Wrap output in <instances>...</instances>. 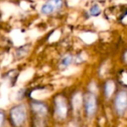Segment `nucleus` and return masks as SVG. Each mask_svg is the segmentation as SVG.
<instances>
[{
  "label": "nucleus",
  "mask_w": 127,
  "mask_h": 127,
  "mask_svg": "<svg viewBox=\"0 0 127 127\" xmlns=\"http://www.w3.org/2000/svg\"><path fill=\"white\" fill-rule=\"evenodd\" d=\"M32 112L34 114V121L35 126H42L41 124L44 120V118L48 114V108L43 103L38 101H32L30 104Z\"/></svg>",
  "instance_id": "1"
},
{
  "label": "nucleus",
  "mask_w": 127,
  "mask_h": 127,
  "mask_svg": "<svg viewBox=\"0 0 127 127\" xmlns=\"http://www.w3.org/2000/svg\"><path fill=\"white\" fill-rule=\"evenodd\" d=\"M55 113L60 119H64L67 115V105L62 98H56L55 99Z\"/></svg>",
  "instance_id": "4"
},
{
  "label": "nucleus",
  "mask_w": 127,
  "mask_h": 127,
  "mask_svg": "<svg viewBox=\"0 0 127 127\" xmlns=\"http://www.w3.org/2000/svg\"><path fill=\"white\" fill-rule=\"evenodd\" d=\"M10 118L13 126H22L26 119V109L24 105H20L13 107L10 112Z\"/></svg>",
  "instance_id": "2"
},
{
  "label": "nucleus",
  "mask_w": 127,
  "mask_h": 127,
  "mask_svg": "<svg viewBox=\"0 0 127 127\" xmlns=\"http://www.w3.org/2000/svg\"><path fill=\"white\" fill-rule=\"evenodd\" d=\"M29 48H30V45H24L22 46L21 48H19L17 51V56L18 58H23L28 53L29 51Z\"/></svg>",
  "instance_id": "7"
},
{
  "label": "nucleus",
  "mask_w": 127,
  "mask_h": 127,
  "mask_svg": "<svg viewBox=\"0 0 127 127\" xmlns=\"http://www.w3.org/2000/svg\"><path fill=\"white\" fill-rule=\"evenodd\" d=\"M3 121H4V114L2 112H0V126H3Z\"/></svg>",
  "instance_id": "10"
},
{
  "label": "nucleus",
  "mask_w": 127,
  "mask_h": 127,
  "mask_svg": "<svg viewBox=\"0 0 127 127\" xmlns=\"http://www.w3.org/2000/svg\"><path fill=\"white\" fill-rule=\"evenodd\" d=\"M71 61H72V57L71 56H67L62 59V64H63L64 66H67L68 64H70Z\"/></svg>",
  "instance_id": "9"
},
{
  "label": "nucleus",
  "mask_w": 127,
  "mask_h": 127,
  "mask_svg": "<svg viewBox=\"0 0 127 127\" xmlns=\"http://www.w3.org/2000/svg\"><path fill=\"white\" fill-rule=\"evenodd\" d=\"M85 108L87 115H92L94 114V111L96 109V102L95 98L93 95H87L85 99Z\"/></svg>",
  "instance_id": "5"
},
{
  "label": "nucleus",
  "mask_w": 127,
  "mask_h": 127,
  "mask_svg": "<svg viewBox=\"0 0 127 127\" xmlns=\"http://www.w3.org/2000/svg\"><path fill=\"white\" fill-rule=\"evenodd\" d=\"M90 13H91V15H93V16L99 15V14L100 13V8H99V5H97V4L93 5L90 9Z\"/></svg>",
  "instance_id": "8"
},
{
  "label": "nucleus",
  "mask_w": 127,
  "mask_h": 127,
  "mask_svg": "<svg viewBox=\"0 0 127 127\" xmlns=\"http://www.w3.org/2000/svg\"><path fill=\"white\" fill-rule=\"evenodd\" d=\"M62 5V0H49V2L42 5V13L45 15H49L54 12L57 9H60Z\"/></svg>",
  "instance_id": "3"
},
{
  "label": "nucleus",
  "mask_w": 127,
  "mask_h": 127,
  "mask_svg": "<svg viewBox=\"0 0 127 127\" xmlns=\"http://www.w3.org/2000/svg\"><path fill=\"white\" fill-rule=\"evenodd\" d=\"M117 108L119 112H124L127 107V94L126 92H121L118 95L117 101H116Z\"/></svg>",
  "instance_id": "6"
}]
</instances>
